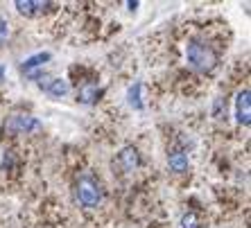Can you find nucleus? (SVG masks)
Segmentation results:
<instances>
[{"label":"nucleus","instance_id":"nucleus-1","mask_svg":"<svg viewBox=\"0 0 251 228\" xmlns=\"http://www.w3.org/2000/svg\"><path fill=\"white\" fill-rule=\"evenodd\" d=\"M186 64L197 75H210L220 66V52L206 36H190L186 43Z\"/></svg>","mask_w":251,"mask_h":228},{"label":"nucleus","instance_id":"nucleus-2","mask_svg":"<svg viewBox=\"0 0 251 228\" xmlns=\"http://www.w3.org/2000/svg\"><path fill=\"white\" fill-rule=\"evenodd\" d=\"M75 199L84 210H100L104 205V190L93 174H82L77 179Z\"/></svg>","mask_w":251,"mask_h":228},{"label":"nucleus","instance_id":"nucleus-3","mask_svg":"<svg viewBox=\"0 0 251 228\" xmlns=\"http://www.w3.org/2000/svg\"><path fill=\"white\" fill-rule=\"evenodd\" d=\"M7 129H9L12 134H32V131H39V129H41V122H39L34 115L18 113V115H14L12 120L7 122Z\"/></svg>","mask_w":251,"mask_h":228},{"label":"nucleus","instance_id":"nucleus-4","mask_svg":"<svg viewBox=\"0 0 251 228\" xmlns=\"http://www.w3.org/2000/svg\"><path fill=\"white\" fill-rule=\"evenodd\" d=\"M59 5H54V2H41V0H27V2L18 0L16 2V9L21 14H25V16H43V14L52 12Z\"/></svg>","mask_w":251,"mask_h":228},{"label":"nucleus","instance_id":"nucleus-5","mask_svg":"<svg viewBox=\"0 0 251 228\" xmlns=\"http://www.w3.org/2000/svg\"><path fill=\"white\" fill-rule=\"evenodd\" d=\"M249 88H242L238 93V97H235V120H238V124H242V127H249L251 117H249Z\"/></svg>","mask_w":251,"mask_h":228},{"label":"nucleus","instance_id":"nucleus-6","mask_svg":"<svg viewBox=\"0 0 251 228\" xmlns=\"http://www.w3.org/2000/svg\"><path fill=\"white\" fill-rule=\"evenodd\" d=\"M188 156H186V152H183L181 147H172L168 152V167L175 174H183V172H188Z\"/></svg>","mask_w":251,"mask_h":228},{"label":"nucleus","instance_id":"nucleus-7","mask_svg":"<svg viewBox=\"0 0 251 228\" xmlns=\"http://www.w3.org/2000/svg\"><path fill=\"white\" fill-rule=\"evenodd\" d=\"M118 163H120V167H123L125 172L138 170V165H140L138 149H136V147H127V149H123V152H120V156H118Z\"/></svg>","mask_w":251,"mask_h":228},{"label":"nucleus","instance_id":"nucleus-8","mask_svg":"<svg viewBox=\"0 0 251 228\" xmlns=\"http://www.w3.org/2000/svg\"><path fill=\"white\" fill-rule=\"evenodd\" d=\"M100 93H102V88H98V84L86 82L77 88V102H82V104H95Z\"/></svg>","mask_w":251,"mask_h":228},{"label":"nucleus","instance_id":"nucleus-9","mask_svg":"<svg viewBox=\"0 0 251 228\" xmlns=\"http://www.w3.org/2000/svg\"><path fill=\"white\" fill-rule=\"evenodd\" d=\"M43 88H46L48 95H52V97H64V95H68V82L66 79H50V82L41 84Z\"/></svg>","mask_w":251,"mask_h":228},{"label":"nucleus","instance_id":"nucleus-10","mask_svg":"<svg viewBox=\"0 0 251 228\" xmlns=\"http://www.w3.org/2000/svg\"><path fill=\"white\" fill-rule=\"evenodd\" d=\"M50 57H52V54H50V52H39V54H34V57H29L27 61H25V64H23V70L29 75V72L34 70V68H41V66L46 64V61H48V59H50Z\"/></svg>","mask_w":251,"mask_h":228},{"label":"nucleus","instance_id":"nucleus-11","mask_svg":"<svg viewBox=\"0 0 251 228\" xmlns=\"http://www.w3.org/2000/svg\"><path fill=\"white\" fill-rule=\"evenodd\" d=\"M140 91H143V84L136 82L134 86L129 88V104L134 106L136 111H143L145 106H143V100H140Z\"/></svg>","mask_w":251,"mask_h":228},{"label":"nucleus","instance_id":"nucleus-12","mask_svg":"<svg viewBox=\"0 0 251 228\" xmlns=\"http://www.w3.org/2000/svg\"><path fill=\"white\" fill-rule=\"evenodd\" d=\"M181 228H199V219L195 212H186L181 217Z\"/></svg>","mask_w":251,"mask_h":228},{"label":"nucleus","instance_id":"nucleus-13","mask_svg":"<svg viewBox=\"0 0 251 228\" xmlns=\"http://www.w3.org/2000/svg\"><path fill=\"white\" fill-rule=\"evenodd\" d=\"M222 111H226V100H224V97H217L215 104H213V115L222 117Z\"/></svg>","mask_w":251,"mask_h":228},{"label":"nucleus","instance_id":"nucleus-14","mask_svg":"<svg viewBox=\"0 0 251 228\" xmlns=\"http://www.w3.org/2000/svg\"><path fill=\"white\" fill-rule=\"evenodd\" d=\"M7 39H9V25H7V21L0 18V43H5Z\"/></svg>","mask_w":251,"mask_h":228}]
</instances>
